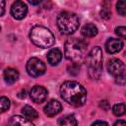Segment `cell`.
Listing matches in <instances>:
<instances>
[{
  "mask_svg": "<svg viewBox=\"0 0 126 126\" xmlns=\"http://www.w3.org/2000/svg\"><path fill=\"white\" fill-rule=\"evenodd\" d=\"M61 97L73 106H82L87 100V90L76 81H66L60 87Z\"/></svg>",
  "mask_w": 126,
  "mask_h": 126,
  "instance_id": "1",
  "label": "cell"
},
{
  "mask_svg": "<svg viewBox=\"0 0 126 126\" xmlns=\"http://www.w3.org/2000/svg\"><path fill=\"white\" fill-rule=\"evenodd\" d=\"M88 44L83 39L70 38L66 40L64 45L65 57L73 63L79 64L87 57Z\"/></svg>",
  "mask_w": 126,
  "mask_h": 126,
  "instance_id": "2",
  "label": "cell"
},
{
  "mask_svg": "<svg viewBox=\"0 0 126 126\" xmlns=\"http://www.w3.org/2000/svg\"><path fill=\"white\" fill-rule=\"evenodd\" d=\"M32 42L40 48H49L55 43L54 34L45 27L34 26L30 32Z\"/></svg>",
  "mask_w": 126,
  "mask_h": 126,
  "instance_id": "3",
  "label": "cell"
},
{
  "mask_svg": "<svg viewBox=\"0 0 126 126\" xmlns=\"http://www.w3.org/2000/svg\"><path fill=\"white\" fill-rule=\"evenodd\" d=\"M80 25V19L77 14L64 11L57 16V26L60 32L64 34H72L75 32Z\"/></svg>",
  "mask_w": 126,
  "mask_h": 126,
  "instance_id": "4",
  "label": "cell"
},
{
  "mask_svg": "<svg viewBox=\"0 0 126 126\" xmlns=\"http://www.w3.org/2000/svg\"><path fill=\"white\" fill-rule=\"evenodd\" d=\"M102 50L100 47H94L87 55V66L92 79H98L102 70Z\"/></svg>",
  "mask_w": 126,
  "mask_h": 126,
  "instance_id": "5",
  "label": "cell"
},
{
  "mask_svg": "<svg viewBox=\"0 0 126 126\" xmlns=\"http://www.w3.org/2000/svg\"><path fill=\"white\" fill-rule=\"evenodd\" d=\"M27 72L32 77H39L45 72V64L36 57H32L29 59L26 65Z\"/></svg>",
  "mask_w": 126,
  "mask_h": 126,
  "instance_id": "6",
  "label": "cell"
},
{
  "mask_svg": "<svg viewBox=\"0 0 126 126\" xmlns=\"http://www.w3.org/2000/svg\"><path fill=\"white\" fill-rule=\"evenodd\" d=\"M28 6L23 1H16L11 6V15L16 20H22L27 16Z\"/></svg>",
  "mask_w": 126,
  "mask_h": 126,
  "instance_id": "7",
  "label": "cell"
},
{
  "mask_svg": "<svg viewBox=\"0 0 126 126\" xmlns=\"http://www.w3.org/2000/svg\"><path fill=\"white\" fill-rule=\"evenodd\" d=\"M107 69H108V72L112 76L117 77V76H120V75L124 74L125 65L121 60H119L117 58H113V59H110L108 61Z\"/></svg>",
  "mask_w": 126,
  "mask_h": 126,
  "instance_id": "8",
  "label": "cell"
},
{
  "mask_svg": "<svg viewBox=\"0 0 126 126\" xmlns=\"http://www.w3.org/2000/svg\"><path fill=\"white\" fill-rule=\"evenodd\" d=\"M47 90L42 86H34L30 93L31 98L35 103L43 102L47 97Z\"/></svg>",
  "mask_w": 126,
  "mask_h": 126,
  "instance_id": "9",
  "label": "cell"
},
{
  "mask_svg": "<svg viewBox=\"0 0 126 126\" xmlns=\"http://www.w3.org/2000/svg\"><path fill=\"white\" fill-rule=\"evenodd\" d=\"M62 110V105L61 103L58 101V100H50L49 102H47V104L44 106L43 108V111L44 113L49 116V117H52V116H55L57 115L60 111Z\"/></svg>",
  "mask_w": 126,
  "mask_h": 126,
  "instance_id": "10",
  "label": "cell"
},
{
  "mask_svg": "<svg viewBox=\"0 0 126 126\" xmlns=\"http://www.w3.org/2000/svg\"><path fill=\"white\" fill-rule=\"evenodd\" d=\"M123 47V41L117 38H109L105 43V49L108 53L114 54L119 52Z\"/></svg>",
  "mask_w": 126,
  "mask_h": 126,
  "instance_id": "11",
  "label": "cell"
},
{
  "mask_svg": "<svg viewBox=\"0 0 126 126\" xmlns=\"http://www.w3.org/2000/svg\"><path fill=\"white\" fill-rule=\"evenodd\" d=\"M62 59V52L58 48H52L47 53V61L51 66L57 65Z\"/></svg>",
  "mask_w": 126,
  "mask_h": 126,
  "instance_id": "12",
  "label": "cell"
},
{
  "mask_svg": "<svg viewBox=\"0 0 126 126\" xmlns=\"http://www.w3.org/2000/svg\"><path fill=\"white\" fill-rule=\"evenodd\" d=\"M8 126H34V125L32 123V121L28 120L25 117H22L20 115H14L9 119Z\"/></svg>",
  "mask_w": 126,
  "mask_h": 126,
  "instance_id": "13",
  "label": "cell"
},
{
  "mask_svg": "<svg viewBox=\"0 0 126 126\" xmlns=\"http://www.w3.org/2000/svg\"><path fill=\"white\" fill-rule=\"evenodd\" d=\"M4 80L7 84L12 85L19 79V72L14 68H7L3 74Z\"/></svg>",
  "mask_w": 126,
  "mask_h": 126,
  "instance_id": "14",
  "label": "cell"
},
{
  "mask_svg": "<svg viewBox=\"0 0 126 126\" xmlns=\"http://www.w3.org/2000/svg\"><path fill=\"white\" fill-rule=\"evenodd\" d=\"M81 32L86 37H94L97 34V28L94 24H87L82 28Z\"/></svg>",
  "mask_w": 126,
  "mask_h": 126,
  "instance_id": "15",
  "label": "cell"
},
{
  "mask_svg": "<svg viewBox=\"0 0 126 126\" xmlns=\"http://www.w3.org/2000/svg\"><path fill=\"white\" fill-rule=\"evenodd\" d=\"M22 113H23L24 117L27 118V119L30 120V121L34 120V119H36V118L38 117L37 111H36L33 107H32L31 105H25V106L23 107V109H22Z\"/></svg>",
  "mask_w": 126,
  "mask_h": 126,
  "instance_id": "16",
  "label": "cell"
},
{
  "mask_svg": "<svg viewBox=\"0 0 126 126\" xmlns=\"http://www.w3.org/2000/svg\"><path fill=\"white\" fill-rule=\"evenodd\" d=\"M59 126H77V119L73 114L65 115L58 119Z\"/></svg>",
  "mask_w": 126,
  "mask_h": 126,
  "instance_id": "17",
  "label": "cell"
},
{
  "mask_svg": "<svg viewBox=\"0 0 126 126\" xmlns=\"http://www.w3.org/2000/svg\"><path fill=\"white\" fill-rule=\"evenodd\" d=\"M125 110H126V107H125L124 103H117V104L113 105V107H112V112L116 116L123 115L125 113Z\"/></svg>",
  "mask_w": 126,
  "mask_h": 126,
  "instance_id": "18",
  "label": "cell"
},
{
  "mask_svg": "<svg viewBox=\"0 0 126 126\" xmlns=\"http://www.w3.org/2000/svg\"><path fill=\"white\" fill-rule=\"evenodd\" d=\"M10 107V100L6 96H0V113L5 112Z\"/></svg>",
  "mask_w": 126,
  "mask_h": 126,
  "instance_id": "19",
  "label": "cell"
},
{
  "mask_svg": "<svg viewBox=\"0 0 126 126\" xmlns=\"http://www.w3.org/2000/svg\"><path fill=\"white\" fill-rule=\"evenodd\" d=\"M116 10L118 12L119 15L121 16H125L126 15V2L125 1H118L116 3Z\"/></svg>",
  "mask_w": 126,
  "mask_h": 126,
  "instance_id": "20",
  "label": "cell"
},
{
  "mask_svg": "<svg viewBox=\"0 0 126 126\" xmlns=\"http://www.w3.org/2000/svg\"><path fill=\"white\" fill-rule=\"evenodd\" d=\"M68 72L69 74L71 75H78L79 72H80V67H79V64H76V63H72L71 65L68 66Z\"/></svg>",
  "mask_w": 126,
  "mask_h": 126,
  "instance_id": "21",
  "label": "cell"
},
{
  "mask_svg": "<svg viewBox=\"0 0 126 126\" xmlns=\"http://www.w3.org/2000/svg\"><path fill=\"white\" fill-rule=\"evenodd\" d=\"M115 33H116L118 36H120V37H122V38H125V37H126V28H125L124 26H119V27H117V28L115 29Z\"/></svg>",
  "mask_w": 126,
  "mask_h": 126,
  "instance_id": "22",
  "label": "cell"
},
{
  "mask_svg": "<svg viewBox=\"0 0 126 126\" xmlns=\"http://www.w3.org/2000/svg\"><path fill=\"white\" fill-rule=\"evenodd\" d=\"M100 15H101V18H103V19H109L110 15H111V12L109 11L108 8H103L100 12Z\"/></svg>",
  "mask_w": 126,
  "mask_h": 126,
  "instance_id": "23",
  "label": "cell"
},
{
  "mask_svg": "<svg viewBox=\"0 0 126 126\" xmlns=\"http://www.w3.org/2000/svg\"><path fill=\"white\" fill-rule=\"evenodd\" d=\"M116 83L119 84V85H125V74H122L120 76H117L116 77Z\"/></svg>",
  "mask_w": 126,
  "mask_h": 126,
  "instance_id": "24",
  "label": "cell"
},
{
  "mask_svg": "<svg viewBox=\"0 0 126 126\" xmlns=\"http://www.w3.org/2000/svg\"><path fill=\"white\" fill-rule=\"evenodd\" d=\"M99 106L104 110H108L110 108V104H109V102L107 100H101L100 103H99Z\"/></svg>",
  "mask_w": 126,
  "mask_h": 126,
  "instance_id": "25",
  "label": "cell"
},
{
  "mask_svg": "<svg viewBox=\"0 0 126 126\" xmlns=\"http://www.w3.org/2000/svg\"><path fill=\"white\" fill-rule=\"evenodd\" d=\"M5 4L6 2L4 0H0V17L3 16L5 13Z\"/></svg>",
  "mask_w": 126,
  "mask_h": 126,
  "instance_id": "26",
  "label": "cell"
},
{
  "mask_svg": "<svg viewBox=\"0 0 126 126\" xmlns=\"http://www.w3.org/2000/svg\"><path fill=\"white\" fill-rule=\"evenodd\" d=\"M92 126H108V124L105 121H101V120H97L95 122H94L92 124Z\"/></svg>",
  "mask_w": 126,
  "mask_h": 126,
  "instance_id": "27",
  "label": "cell"
},
{
  "mask_svg": "<svg viewBox=\"0 0 126 126\" xmlns=\"http://www.w3.org/2000/svg\"><path fill=\"white\" fill-rule=\"evenodd\" d=\"M113 126H126V122L124 120H118L113 124Z\"/></svg>",
  "mask_w": 126,
  "mask_h": 126,
  "instance_id": "28",
  "label": "cell"
},
{
  "mask_svg": "<svg viewBox=\"0 0 126 126\" xmlns=\"http://www.w3.org/2000/svg\"><path fill=\"white\" fill-rule=\"evenodd\" d=\"M18 96H19L20 98H24V97L26 96V92H25V90H22V91L18 94Z\"/></svg>",
  "mask_w": 126,
  "mask_h": 126,
  "instance_id": "29",
  "label": "cell"
},
{
  "mask_svg": "<svg viewBox=\"0 0 126 126\" xmlns=\"http://www.w3.org/2000/svg\"><path fill=\"white\" fill-rule=\"evenodd\" d=\"M31 4H32V5H37V4H39L41 1L40 0H30L29 1Z\"/></svg>",
  "mask_w": 126,
  "mask_h": 126,
  "instance_id": "30",
  "label": "cell"
},
{
  "mask_svg": "<svg viewBox=\"0 0 126 126\" xmlns=\"http://www.w3.org/2000/svg\"><path fill=\"white\" fill-rule=\"evenodd\" d=\"M0 31H1V27H0Z\"/></svg>",
  "mask_w": 126,
  "mask_h": 126,
  "instance_id": "31",
  "label": "cell"
}]
</instances>
